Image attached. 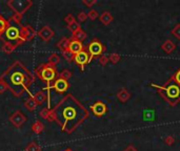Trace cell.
I'll list each match as a JSON object with an SVG mask.
<instances>
[{"instance_id":"cell-12","label":"cell","mask_w":180,"mask_h":151,"mask_svg":"<svg viewBox=\"0 0 180 151\" xmlns=\"http://www.w3.org/2000/svg\"><path fill=\"white\" fill-rule=\"evenodd\" d=\"M10 120H11V122L13 123L16 127H20L23 123L25 122L26 119H25L24 115H23L20 111H16V112H15V113L11 117Z\"/></svg>"},{"instance_id":"cell-10","label":"cell","mask_w":180,"mask_h":151,"mask_svg":"<svg viewBox=\"0 0 180 151\" xmlns=\"http://www.w3.org/2000/svg\"><path fill=\"white\" fill-rule=\"evenodd\" d=\"M38 35H39V37L43 41H50L54 37V32H53V29L50 28L49 26H44V28H42L38 32Z\"/></svg>"},{"instance_id":"cell-15","label":"cell","mask_w":180,"mask_h":151,"mask_svg":"<svg viewBox=\"0 0 180 151\" xmlns=\"http://www.w3.org/2000/svg\"><path fill=\"white\" fill-rule=\"evenodd\" d=\"M99 19H100V21H101L102 24L109 25L113 22L114 17L112 16V14L110 13V12H103V13L99 16Z\"/></svg>"},{"instance_id":"cell-9","label":"cell","mask_w":180,"mask_h":151,"mask_svg":"<svg viewBox=\"0 0 180 151\" xmlns=\"http://www.w3.org/2000/svg\"><path fill=\"white\" fill-rule=\"evenodd\" d=\"M53 88L55 89L56 93H63L69 89V82L64 79H61V78H58L56 81L54 82L53 84Z\"/></svg>"},{"instance_id":"cell-20","label":"cell","mask_w":180,"mask_h":151,"mask_svg":"<svg viewBox=\"0 0 180 151\" xmlns=\"http://www.w3.org/2000/svg\"><path fill=\"white\" fill-rule=\"evenodd\" d=\"M43 124L39 122V121H36L33 125H32V130H33L34 132H36V133H40L41 131L43 130Z\"/></svg>"},{"instance_id":"cell-25","label":"cell","mask_w":180,"mask_h":151,"mask_svg":"<svg viewBox=\"0 0 180 151\" xmlns=\"http://www.w3.org/2000/svg\"><path fill=\"white\" fill-rule=\"evenodd\" d=\"M71 77H72V73H71L70 70H67V69H63L62 72L59 73V78L64 79V80H66V81L71 78Z\"/></svg>"},{"instance_id":"cell-27","label":"cell","mask_w":180,"mask_h":151,"mask_svg":"<svg viewBox=\"0 0 180 151\" xmlns=\"http://www.w3.org/2000/svg\"><path fill=\"white\" fill-rule=\"evenodd\" d=\"M14 49V45H12L10 42H5L3 44V46H2V50H3L4 53H7V54H11L12 52H13Z\"/></svg>"},{"instance_id":"cell-39","label":"cell","mask_w":180,"mask_h":151,"mask_svg":"<svg viewBox=\"0 0 180 151\" xmlns=\"http://www.w3.org/2000/svg\"><path fill=\"white\" fill-rule=\"evenodd\" d=\"M7 88H8L7 84H5V83H3V82L0 81V93H3L4 91L7 90Z\"/></svg>"},{"instance_id":"cell-8","label":"cell","mask_w":180,"mask_h":151,"mask_svg":"<svg viewBox=\"0 0 180 151\" xmlns=\"http://www.w3.org/2000/svg\"><path fill=\"white\" fill-rule=\"evenodd\" d=\"M4 36L7 38L8 40L10 41H16V40H19L20 38V31L17 26H8L7 28V29L4 31Z\"/></svg>"},{"instance_id":"cell-28","label":"cell","mask_w":180,"mask_h":151,"mask_svg":"<svg viewBox=\"0 0 180 151\" xmlns=\"http://www.w3.org/2000/svg\"><path fill=\"white\" fill-rule=\"evenodd\" d=\"M98 17H99L98 12H97L96 10H93V8L87 13V18H90L91 20H95V19L98 18Z\"/></svg>"},{"instance_id":"cell-34","label":"cell","mask_w":180,"mask_h":151,"mask_svg":"<svg viewBox=\"0 0 180 151\" xmlns=\"http://www.w3.org/2000/svg\"><path fill=\"white\" fill-rule=\"evenodd\" d=\"M77 19L79 22H84L85 20L87 19V14L84 13V12H80V13L77 15Z\"/></svg>"},{"instance_id":"cell-17","label":"cell","mask_w":180,"mask_h":151,"mask_svg":"<svg viewBox=\"0 0 180 151\" xmlns=\"http://www.w3.org/2000/svg\"><path fill=\"white\" fill-rule=\"evenodd\" d=\"M33 99L35 100V102L37 103V105H39V104H42L44 101H45L46 96L43 91H38V93L33 97Z\"/></svg>"},{"instance_id":"cell-5","label":"cell","mask_w":180,"mask_h":151,"mask_svg":"<svg viewBox=\"0 0 180 151\" xmlns=\"http://www.w3.org/2000/svg\"><path fill=\"white\" fill-rule=\"evenodd\" d=\"M104 49H105V47L103 46V44L100 42L98 39L92 40L87 46V50L88 54H90L91 60H92L94 57H100V56L103 54Z\"/></svg>"},{"instance_id":"cell-2","label":"cell","mask_w":180,"mask_h":151,"mask_svg":"<svg viewBox=\"0 0 180 151\" xmlns=\"http://www.w3.org/2000/svg\"><path fill=\"white\" fill-rule=\"evenodd\" d=\"M3 76H7V82H3L7 84V86H10L11 90L14 94L20 96L23 90L26 89L29 85L32 83L31 75L23 68L20 63H15L11 69H8ZM2 82V81H1Z\"/></svg>"},{"instance_id":"cell-32","label":"cell","mask_w":180,"mask_h":151,"mask_svg":"<svg viewBox=\"0 0 180 151\" xmlns=\"http://www.w3.org/2000/svg\"><path fill=\"white\" fill-rule=\"evenodd\" d=\"M25 32H26V34H28V37H29V39H32L34 36H35V31H34V28H32L31 26H25Z\"/></svg>"},{"instance_id":"cell-13","label":"cell","mask_w":180,"mask_h":151,"mask_svg":"<svg viewBox=\"0 0 180 151\" xmlns=\"http://www.w3.org/2000/svg\"><path fill=\"white\" fill-rule=\"evenodd\" d=\"M161 49L163 50L167 54H172L174 50L176 49V44L173 42L172 40L167 39L163 42V44L161 45Z\"/></svg>"},{"instance_id":"cell-29","label":"cell","mask_w":180,"mask_h":151,"mask_svg":"<svg viewBox=\"0 0 180 151\" xmlns=\"http://www.w3.org/2000/svg\"><path fill=\"white\" fill-rule=\"evenodd\" d=\"M171 33H172V35L174 37L180 40V24L175 25V28L172 29V32H171Z\"/></svg>"},{"instance_id":"cell-16","label":"cell","mask_w":180,"mask_h":151,"mask_svg":"<svg viewBox=\"0 0 180 151\" xmlns=\"http://www.w3.org/2000/svg\"><path fill=\"white\" fill-rule=\"evenodd\" d=\"M70 42H71L70 39H67V38H62V39H61V40L57 43V47L61 50V52L63 53V52H66V50L69 49Z\"/></svg>"},{"instance_id":"cell-6","label":"cell","mask_w":180,"mask_h":151,"mask_svg":"<svg viewBox=\"0 0 180 151\" xmlns=\"http://www.w3.org/2000/svg\"><path fill=\"white\" fill-rule=\"evenodd\" d=\"M74 61L77 63L79 66L81 67V70L84 69V65L90 63L91 62V58H90V54L87 53V50H82V52L78 53L77 55H75V58H74Z\"/></svg>"},{"instance_id":"cell-11","label":"cell","mask_w":180,"mask_h":151,"mask_svg":"<svg viewBox=\"0 0 180 151\" xmlns=\"http://www.w3.org/2000/svg\"><path fill=\"white\" fill-rule=\"evenodd\" d=\"M69 50L71 53H73L74 55H77L78 53L83 50V44H82V42H80V41L72 39L69 45Z\"/></svg>"},{"instance_id":"cell-33","label":"cell","mask_w":180,"mask_h":151,"mask_svg":"<svg viewBox=\"0 0 180 151\" xmlns=\"http://www.w3.org/2000/svg\"><path fill=\"white\" fill-rule=\"evenodd\" d=\"M99 64L100 65H107L109 62H110V60H109V57H107L105 55H101L99 57Z\"/></svg>"},{"instance_id":"cell-4","label":"cell","mask_w":180,"mask_h":151,"mask_svg":"<svg viewBox=\"0 0 180 151\" xmlns=\"http://www.w3.org/2000/svg\"><path fill=\"white\" fill-rule=\"evenodd\" d=\"M38 75H39L40 79H42L43 81L50 83L56 78V70L54 68V66L50 64L42 65L39 67V69L37 70Z\"/></svg>"},{"instance_id":"cell-36","label":"cell","mask_w":180,"mask_h":151,"mask_svg":"<svg viewBox=\"0 0 180 151\" xmlns=\"http://www.w3.org/2000/svg\"><path fill=\"white\" fill-rule=\"evenodd\" d=\"M171 78H172L174 81H175L177 84H179L180 85V68L177 70V72L174 73L173 76H171Z\"/></svg>"},{"instance_id":"cell-19","label":"cell","mask_w":180,"mask_h":151,"mask_svg":"<svg viewBox=\"0 0 180 151\" xmlns=\"http://www.w3.org/2000/svg\"><path fill=\"white\" fill-rule=\"evenodd\" d=\"M24 106H25L26 109H29V110L32 111V110H34V109L36 108L37 103L35 102V100L33 99V98H29V99H28V100L25 101Z\"/></svg>"},{"instance_id":"cell-31","label":"cell","mask_w":180,"mask_h":151,"mask_svg":"<svg viewBox=\"0 0 180 151\" xmlns=\"http://www.w3.org/2000/svg\"><path fill=\"white\" fill-rule=\"evenodd\" d=\"M50 114H51V110H50V109H48V108H43L42 110L40 111V117L43 118V119L48 120L49 117H50Z\"/></svg>"},{"instance_id":"cell-38","label":"cell","mask_w":180,"mask_h":151,"mask_svg":"<svg viewBox=\"0 0 180 151\" xmlns=\"http://www.w3.org/2000/svg\"><path fill=\"white\" fill-rule=\"evenodd\" d=\"M96 0H83V3L85 4V5H87L88 8H92L94 4L96 3Z\"/></svg>"},{"instance_id":"cell-1","label":"cell","mask_w":180,"mask_h":151,"mask_svg":"<svg viewBox=\"0 0 180 151\" xmlns=\"http://www.w3.org/2000/svg\"><path fill=\"white\" fill-rule=\"evenodd\" d=\"M52 111L55 121L61 126L62 131L66 133H72L88 118L87 109L71 93L66 94Z\"/></svg>"},{"instance_id":"cell-30","label":"cell","mask_w":180,"mask_h":151,"mask_svg":"<svg viewBox=\"0 0 180 151\" xmlns=\"http://www.w3.org/2000/svg\"><path fill=\"white\" fill-rule=\"evenodd\" d=\"M163 142L167 145V146H172V145L175 144V138L172 137V135H167V137L164 138Z\"/></svg>"},{"instance_id":"cell-37","label":"cell","mask_w":180,"mask_h":151,"mask_svg":"<svg viewBox=\"0 0 180 151\" xmlns=\"http://www.w3.org/2000/svg\"><path fill=\"white\" fill-rule=\"evenodd\" d=\"M7 29V22L4 21L3 19L0 17V35L3 33V31H5Z\"/></svg>"},{"instance_id":"cell-26","label":"cell","mask_w":180,"mask_h":151,"mask_svg":"<svg viewBox=\"0 0 180 151\" xmlns=\"http://www.w3.org/2000/svg\"><path fill=\"white\" fill-rule=\"evenodd\" d=\"M25 151H40V148L35 142H32V143H29L28 145V147L25 148Z\"/></svg>"},{"instance_id":"cell-23","label":"cell","mask_w":180,"mask_h":151,"mask_svg":"<svg viewBox=\"0 0 180 151\" xmlns=\"http://www.w3.org/2000/svg\"><path fill=\"white\" fill-rule=\"evenodd\" d=\"M67 28H69V29L73 33V34H75L76 32H78V31H80V29H81L80 24H79L77 21H75V22H73L72 24L67 25Z\"/></svg>"},{"instance_id":"cell-3","label":"cell","mask_w":180,"mask_h":151,"mask_svg":"<svg viewBox=\"0 0 180 151\" xmlns=\"http://www.w3.org/2000/svg\"><path fill=\"white\" fill-rule=\"evenodd\" d=\"M151 86L158 90V93L169 105L176 106L180 102V85L170 78L162 85L151 83Z\"/></svg>"},{"instance_id":"cell-41","label":"cell","mask_w":180,"mask_h":151,"mask_svg":"<svg viewBox=\"0 0 180 151\" xmlns=\"http://www.w3.org/2000/svg\"><path fill=\"white\" fill-rule=\"evenodd\" d=\"M123 151H138V150L134 146H133V145H129V146L126 147Z\"/></svg>"},{"instance_id":"cell-7","label":"cell","mask_w":180,"mask_h":151,"mask_svg":"<svg viewBox=\"0 0 180 151\" xmlns=\"http://www.w3.org/2000/svg\"><path fill=\"white\" fill-rule=\"evenodd\" d=\"M90 109L93 111L94 115H96V117H103L108 112V106L101 101H97L93 105H91Z\"/></svg>"},{"instance_id":"cell-40","label":"cell","mask_w":180,"mask_h":151,"mask_svg":"<svg viewBox=\"0 0 180 151\" xmlns=\"http://www.w3.org/2000/svg\"><path fill=\"white\" fill-rule=\"evenodd\" d=\"M21 15L20 14H16L15 15V16L13 17V18H12V20H13V21H15L16 23H20V20H21Z\"/></svg>"},{"instance_id":"cell-21","label":"cell","mask_w":180,"mask_h":151,"mask_svg":"<svg viewBox=\"0 0 180 151\" xmlns=\"http://www.w3.org/2000/svg\"><path fill=\"white\" fill-rule=\"evenodd\" d=\"M59 61H60V58H59V56L57 54H53V55L50 56L49 64L52 65V66H55V65H57L59 63Z\"/></svg>"},{"instance_id":"cell-14","label":"cell","mask_w":180,"mask_h":151,"mask_svg":"<svg viewBox=\"0 0 180 151\" xmlns=\"http://www.w3.org/2000/svg\"><path fill=\"white\" fill-rule=\"evenodd\" d=\"M131 98V93H129L126 88H121L119 91L117 93V99L120 101L121 103H125L128 102Z\"/></svg>"},{"instance_id":"cell-42","label":"cell","mask_w":180,"mask_h":151,"mask_svg":"<svg viewBox=\"0 0 180 151\" xmlns=\"http://www.w3.org/2000/svg\"><path fill=\"white\" fill-rule=\"evenodd\" d=\"M66 151H73V150H71V149H66Z\"/></svg>"},{"instance_id":"cell-35","label":"cell","mask_w":180,"mask_h":151,"mask_svg":"<svg viewBox=\"0 0 180 151\" xmlns=\"http://www.w3.org/2000/svg\"><path fill=\"white\" fill-rule=\"evenodd\" d=\"M64 21L66 22L67 25H70V24H72L73 22H75L76 20H75V17H74L72 14H69V15H66V17L64 18Z\"/></svg>"},{"instance_id":"cell-24","label":"cell","mask_w":180,"mask_h":151,"mask_svg":"<svg viewBox=\"0 0 180 151\" xmlns=\"http://www.w3.org/2000/svg\"><path fill=\"white\" fill-rule=\"evenodd\" d=\"M62 55H63L64 59H66L67 62H72L74 60V58H75V55H74L73 53H71L69 49L66 50V52H63Z\"/></svg>"},{"instance_id":"cell-22","label":"cell","mask_w":180,"mask_h":151,"mask_svg":"<svg viewBox=\"0 0 180 151\" xmlns=\"http://www.w3.org/2000/svg\"><path fill=\"white\" fill-rule=\"evenodd\" d=\"M120 59H121L120 55L116 54V53H113V54H111L110 56H109V60H110V62H112L113 64H117L118 62L120 61Z\"/></svg>"},{"instance_id":"cell-18","label":"cell","mask_w":180,"mask_h":151,"mask_svg":"<svg viewBox=\"0 0 180 151\" xmlns=\"http://www.w3.org/2000/svg\"><path fill=\"white\" fill-rule=\"evenodd\" d=\"M87 33H85L84 31H82V29H80V31H78V32H76L75 34H73V39L78 40V41H80V42L84 41L85 39H87Z\"/></svg>"}]
</instances>
